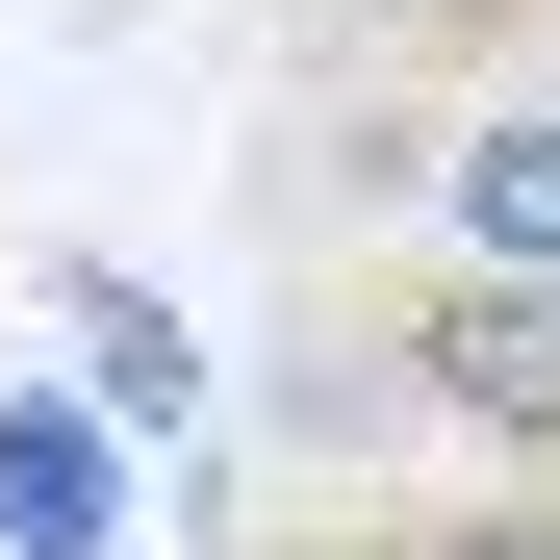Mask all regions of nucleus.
<instances>
[{
	"instance_id": "f257e3e1",
	"label": "nucleus",
	"mask_w": 560,
	"mask_h": 560,
	"mask_svg": "<svg viewBox=\"0 0 560 560\" xmlns=\"http://www.w3.org/2000/svg\"><path fill=\"white\" fill-rule=\"evenodd\" d=\"M280 485H560V280L280 255Z\"/></svg>"
},
{
	"instance_id": "f03ea898",
	"label": "nucleus",
	"mask_w": 560,
	"mask_h": 560,
	"mask_svg": "<svg viewBox=\"0 0 560 560\" xmlns=\"http://www.w3.org/2000/svg\"><path fill=\"white\" fill-rule=\"evenodd\" d=\"M331 178L383 205L357 255H458V280H560V77H510V103H306V153H280V205L331 230Z\"/></svg>"
},
{
	"instance_id": "7ed1b4c3",
	"label": "nucleus",
	"mask_w": 560,
	"mask_h": 560,
	"mask_svg": "<svg viewBox=\"0 0 560 560\" xmlns=\"http://www.w3.org/2000/svg\"><path fill=\"white\" fill-rule=\"evenodd\" d=\"M560 77V0H280V103H510Z\"/></svg>"
},
{
	"instance_id": "20e7f679",
	"label": "nucleus",
	"mask_w": 560,
	"mask_h": 560,
	"mask_svg": "<svg viewBox=\"0 0 560 560\" xmlns=\"http://www.w3.org/2000/svg\"><path fill=\"white\" fill-rule=\"evenodd\" d=\"M230 560H560V485H255Z\"/></svg>"
},
{
	"instance_id": "39448f33",
	"label": "nucleus",
	"mask_w": 560,
	"mask_h": 560,
	"mask_svg": "<svg viewBox=\"0 0 560 560\" xmlns=\"http://www.w3.org/2000/svg\"><path fill=\"white\" fill-rule=\"evenodd\" d=\"M51 306L103 331V408H205V357H178V306H153V280H103V255H51Z\"/></svg>"
}]
</instances>
